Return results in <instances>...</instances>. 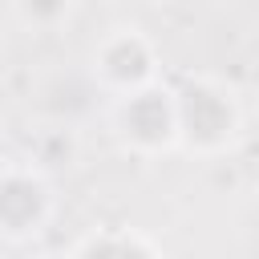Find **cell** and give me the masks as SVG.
I'll return each instance as SVG.
<instances>
[{"mask_svg":"<svg viewBox=\"0 0 259 259\" xmlns=\"http://www.w3.org/2000/svg\"><path fill=\"white\" fill-rule=\"evenodd\" d=\"M93 65H97V73H101L113 89L134 93V89H142V85L150 81V73H154V53H150V45H146L138 32H113L109 40H101Z\"/></svg>","mask_w":259,"mask_h":259,"instance_id":"cell-4","label":"cell"},{"mask_svg":"<svg viewBox=\"0 0 259 259\" xmlns=\"http://www.w3.org/2000/svg\"><path fill=\"white\" fill-rule=\"evenodd\" d=\"M174 125H178V134H182L190 146L214 150V146H223V142L235 134V109H231V101H227L219 89L194 81V85H186L182 97L174 101Z\"/></svg>","mask_w":259,"mask_h":259,"instance_id":"cell-1","label":"cell"},{"mask_svg":"<svg viewBox=\"0 0 259 259\" xmlns=\"http://www.w3.org/2000/svg\"><path fill=\"white\" fill-rule=\"evenodd\" d=\"M77 259H154V255L130 235H101V239H89Z\"/></svg>","mask_w":259,"mask_h":259,"instance_id":"cell-5","label":"cell"},{"mask_svg":"<svg viewBox=\"0 0 259 259\" xmlns=\"http://www.w3.org/2000/svg\"><path fill=\"white\" fill-rule=\"evenodd\" d=\"M121 134L142 146V150H158L166 146L178 125H174V101L166 93H154V89H134L121 105Z\"/></svg>","mask_w":259,"mask_h":259,"instance_id":"cell-3","label":"cell"},{"mask_svg":"<svg viewBox=\"0 0 259 259\" xmlns=\"http://www.w3.org/2000/svg\"><path fill=\"white\" fill-rule=\"evenodd\" d=\"M49 214V190L28 170H4L0 174V231L12 239L36 235Z\"/></svg>","mask_w":259,"mask_h":259,"instance_id":"cell-2","label":"cell"},{"mask_svg":"<svg viewBox=\"0 0 259 259\" xmlns=\"http://www.w3.org/2000/svg\"><path fill=\"white\" fill-rule=\"evenodd\" d=\"M16 12L32 28H53L69 12V0H16Z\"/></svg>","mask_w":259,"mask_h":259,"instance_id":"cell-6","label":"cell"}]
</instances>
